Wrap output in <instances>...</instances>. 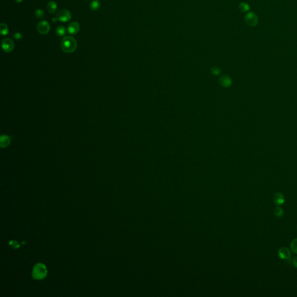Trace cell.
I'll return each instance as SVG.
<instances>
[{
    "mask_svg": "<svg viewBox=\"0 0 297 297\" xmlns=\"http://www.w3.org/2000/svg\"><path fill=\"white\" fill-rule=\"evenodd\" d=\"M245 21L248 26L255 27L258 25V17L255 13L249 12L245 16Z\"/></svg>",
    "mask_w": 297,
    "mask_h": 297,
    "instance_id": "cell-3",
    "label": "cell"
},
{
    "mask_svg": "<svg viewBox=\"0 0 297 297\" xmlns=\"http://www.w3.org/2000/svg\"><path fill=\"white\" fill-rule=\"evenodd\" d=\"M58 20V19L57 17H54V18L52 19V21H53L54 22H57V20Z\"/></svg>",
    "mask_w": 297,
    "mask_h": 297,
    "instance_id": "cell-25",
    "label": "cell"
},
{
    "mask_svg": "<svg viewBox=\"0 0 297 297\" xmlns=\"http://www.w3.org/2000/svg\"><path fill=\"white\" fill-rule=\"evenodd\" d=\"M292 262L295 268H297V256H295L293 258V259L292 260Z\"/></svg>",
    "mask_w": 297,
    "mask_h": 297,
    "instance_id": "cell-22",
    "label": "cell"
},
{
    "mask_svg": "<svg viewBox=\"0 0 297 297\" xmlns=\"http://www.w3.org/2000/svg\"><path fill=\"white\" fill-rule=\"evenodd\" d=\"M2 48L3 50L7 53L11 52L15 47V44L13 41L9 38H4L2 41Z\"/></svg>",
    "mask_w": 297,
    "mask_h": 297,
    "instance_id": "cell-5",
    "label": "cell"
},
{
    "mask_svg": "<svg viewBox=\"0 0 297 297\" xmlns=\"http://www.w3.org/2000/svg\"><path fill=\"white\" fill-rule=\"evenodd\" d=\"M35 16L38 19H41V18H43L45 16V13L44 12L43 10H42L41 9H38L35 11Z\"/></svg>",
    "mask_w": 297,
    "mask_h": 297,
    "instance_id": "cell-19",
    "label": "cell"
},
{
    "mask_svg": "<svg viewBox=\"0 0 297 297\" xmlns=\"http://www.w3.org/2000/svg\"><path fill=\"white\" fill-rule=\"evenodd\" d=\"M66 29L64 26H58L56 30V33L59 37L64 36L66 34Z\"/></svg>",
    "mask_w": 297,
    "mask_h": 297,
    "instance_id": "cell-14",
    "label": "cell"
},
{
    "mask_svg": "<svg viewBox=\"0 0 297 297\" xmlns=\"http://www.w3.org/2000/svg\"><path fill=\"white\" fill-rule=\"evenodd\" d=\"M47 274V269L44 264L42 263L37 264L33 268L32 277L35 280L44 279Z\"/></svg>",
    "mask_w": 297,
    "mask_h": 297,
    "instance_id": "cell-2",
    "label": "cell"
},
{
    "mask_svg": "<svg viewBox=\"0 0 297 297\" xmlns=\"http://www.w3.org/2000/svg\"><path fill=\"white\" fill-rule=\"evenodd\" d=\"M220 81L221 84L224 87H229L231 84V80L228 76H223L221 77Z\"/></svg>",
    "mask_w": 297,
    "mask_h": 297,
    "instance_id": "cell-12",
    "label": "cell"
},
{
    "mask_svg": "<svg viewBox=\"0 0 297 297\" xmlns=\"http://www.w3.org/2000/svg\"><path fill=\"white\" fill-rule=\"evenodd\" d=\"M80 30V25L77 22H73L68 26V31L71 34H76Z\"/></svg>",
    "mask_w": 297,
    "mask_h": 297,
    "instance_id": "cell-9",
    "label": "cell"
},
{
    "mask_svg": "<svg viewBox=\"0 0 297 297\" xmlns=\"http://www.w3.org/2000/svg\"><path fill=\"white\" fill-rule=\"evenodd\" d=\"M56 17L62 22H67L71 19L72 14L68 10L63 9L57 13Z\"/></svg>",
    "mask_w": 297,
    "mask_h": 297,
    "instance_id": "cell-4",
    "label": "cell"
},
{
    "mask_svg": "<svg viewBox=\"0 0 297 297\" xmlns=\"http://www.w3.org/2000/svg\"><path fill=\"white\" fill-rule=\"evenodd\" d=\"M100 6V3L98 0H93L90 4V8L93 11L98 10Z\"/></svg>",
    "mask_w": 297,
    "mask_h": 297,
    "instance_id": "cell-15",
    "label": "cell"
},
{
    "mask_svg": "<svg viewBox=\"0 0 297 297\" xmlns=\"http://www.w3.org/2000/svg\"><path fill=\"white\" fill-rule=\"evenodd\" d=\"M22 33H20V32H16L14 34H13V37L15 38V39H16V40H20L22 38Z\"/></svg>",
    "mask_w": 297,
    "mask_h": 297,
    "instance_id": "cell-20",
    "label": "cell"
},
{
    "mask_svg": "<svg viewBox=\"0 0 297 297\" xmlns=\"http://www.w3.org/2000/svg\"><path fill=\"white\" fill-rule=\"evenodd\" d=\"M37 30L41 34H47L50 30V25L47 21H42L37 25Z\"/></svg>",
    "mask_w": 297,
    "mask_h": 297,
    "instance_id": "cell-6",
    "label": "cell"
},
{
    "mask_svg": "<svg viewBox=\"0 0 297 297\" xmlns=\"http://www.w3.org/2000/svg\"><path fill=\"white\" fill-rule=\"evenodd\" d=\"M274 214L278 217H282L284 215V211L280 207H276L274 209Z\"/></svg>",
    "mask_w": 297,
    "mask_h": 297,
    "instance_id": "cell-18",
    "label": "cell"
},
{
    "mask_svg": "<svg viewBox=\"0 0 297 297\" xmlns=\"http://www.w3.org/2000/svg\"><path fill=\"white\" fill-rule=\"evenodd\" d=\"M15 2H16V3L19 4V3H22L23 0H15Z\"/></svg>",
    "mask_w": 297,
    "mask_h": 297,
    "instance_id": "cell-24",
    "label": "cell"
},
{
    "mask_svg": "<svg viewBox=\"0 0 297 297\" xmlns=\"http://www.w3.org/2000/svg\"><path fill=\"white\" fill-rule=\"evenodd\" d=\"M11 142V138L7 135H2L0 138V146L1 148H5L8 147Z\"/></svg>",
    "mask_w": 297,
    "mask_h": 297,
    "instance_id": "cell-8",
    "label": "cell"
},
{
    "mask_svg": "<svg viewBox=\"0 0 297 297\" xmlns=\"http://www.w3.org/2000/svg\"><path fill=\"white\" fill-rule=\"evenodd\" d=\"M290 247L292 251L295 254H297V238L294 239L290 244Z\"/></svg>",
    "mask_w": 297,
    "mask_h": 297,
    "instance_id": "cell-17",
    "label": "cell"
},
{
    "mask_svg": "<svg viewBox=\"0 0 297 297\" xmlns=\"http://www.w3.org/2000/svg\"><path fill=\"white\" fill-rule=\"evenodd\" d=\"M57 8L58 6L56 3L53 1H50L47 5V9L50 13H54L56 12Z\"/></svg>",
    "mask_w": 297,
    "mask_h": 297,
    "instance_id": "cell-11",
    "label": "cell"
},
{
    "mask_svg": "<svg viewBox=\"0 0 297 297\" xmlns=\"http://www.w3.org/2000/svg\"><path fill=\"white\" fill-rule=\"evenodd\" d=\"M60 46L64 52L66 53H73L76 50L77 43L76 39L73 37L67 36L62 39Z\"/></svg>",
    "mask_w": 297,
    "mask_h": 297,
    "instance_id": "cell-1",
    "label": "cell"
},
{
    "mask_svg": "<svg viewBox=\"0 0 297 297\" xmlns=\"http://www.w3.org/2000/svg\"><path fill=\"white\" fill-rule=\"evenodd\" d=\"M9 245H11L13 248H17L19 247V245L16 241H11L9 242Z\"/></svg>",
    "mask_w": 297,
    "mask_h": 297,
    "instance_id": "cell-21",
    "label": "cell"
},
{
    "mask_svg": "<svg viewBox=\"0 0 297 297\" xmlns=\"http://www.w3.org/2000/svg\"><path fill=\"white\" fill-rule=\"evenodd\" d=\"M278 256L284 260H288L291 257V251L287 247H282L278 250Z\"/></svg>",
    "mask_w": 297,
    "mask_h": 297,
    "instance_id": "cell-7",
    "label": "cell"
},
{
    "mask_svg": "<svg viewBox=\"0 0 297 297\" xmlns=\"http://www.w3.org/2000/svg\"><path fill=\"white\" fill-rule=\"evenodd\" d=\"M212 72L215 74H218L219 73V69L218 68H214L212 69Z\"/></svg>",
    "mask_w": 297,
    "mask_h": 297,
    "instance_id": "cell-23",
    "label": "cell"
},
{
    "mask_svg": "<svg viewBox=\"0 0 297 297\" xmlns=\"http://www.w3.org/2000/svg\"><path fill=\"white\" fill-rule=\"evenodd\" d=\"M0 31L2 35H6L8 33V27L5 23H2L0 25Z\"/></svg>",
    "mask_w": 297,
    "mask_h": 297,
    "instance_id": "cell-16",
    "label": "cell"
},
{
    "mask_svg": "<svg viewBox=\"0 0 297 297\" xmlns=\"http://www.w3.org/2000/svg\"><path fill=\"white\" fill-rule=\"evenodd\" d=\"M273 201L278 206L282 205L284 203V197L281 193H276L274 195Z\"/></svg>",
    "mask_w": 297,
    "mask_h": 297,
    "instance_id": "cell-10",
    "label": "cell"
},
{
    "mask_svg": "<svg viewBox=\"0 0 297 297\" xmlns=\"http://www.w3.org/2000/svg\"><path fill=\"white\" fill-rule=\"evenodd\" d=\"M239 8L240 11L243 12H247L250 9V6L248 3L245 2H243L239 4Z\"/></svg>",
    "mask_w": 297,
    "mask_h": 297,
    "instance_id": "cell-13",
    "label": "cell"
}]
</instances>
